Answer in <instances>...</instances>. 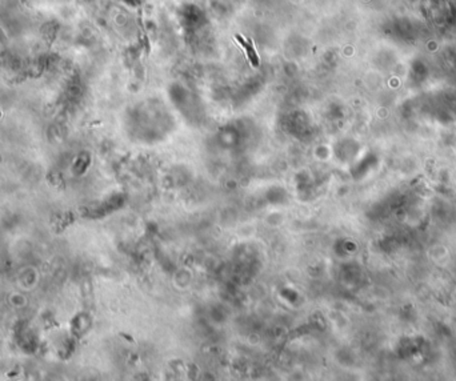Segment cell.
I'll use <instances>...</instances> for the list:
<instances>
[{"label":"cell","mask_w":456,"mask_h":381,"mask_svg":"<svg viewBox=\"0 0 456 381\" xmlns=\"http://www.w3.org/2000/svg\"><path fill=\"white\" fill-rule=\"evenodd\" d=\"M235 37H236V40L244 47L245 53H247V57H248L249 61H251V64H252L253 67H257V65H259V57H257L256 51L253 48L252 40H249V39H243L241 35H236Z\"/></svg>","instance_id":"6da1fadb"}]
</instances>
